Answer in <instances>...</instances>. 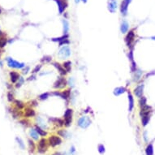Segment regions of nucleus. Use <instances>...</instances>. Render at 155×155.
<instances>
[{
  "label": "nucleus",
  "mask_w": 155,
  "mask_h": 155,
  "mask_svg": "<svg viewBox=\"0 0 155 155\" xmlns=\"http://www.w3.org/2000/svg\"><path fill=\"white\" fill-rule=\"evenodd\" d=\"M72 116H73V110L72 108H67L63 114L64 118V125L66 127H69L72 122Z\"/></svg>",
  "instance_id": "1"
},
{
  "label": "nucleus",
  "mask_w": 155,
  "mask_h": 155,
  "mask_svg": "<svg viewBox=\"0 0 155 155\" xmlns=\"http://www.w3.org/2000/svg\"><path fill=\"white\" fill-rule=\"evenodd\" d=\"M58 55L60 58V59H65L68 58L71 55V49L68 45H63L60 48L58 53Z\"/></svg>",
  "instance_id": "2"
},
{
  "label": "nucleus",
  "mask_w": 155,
  "mask_h": 155,
  "mask_svg": "<svg viewBox=\"0 0 155 155\" xmlns=\"http://www.w3.org/2000/svg\"><path fill=\"white\" fill-rule=\"evenodd\" d=\"M67 80L64 78V76H62L58 77V79L56 80L55 82H54L53 87H54V89H63L67 86Z\"/></svg>",
  "instance_id": "3"
},
{
  "label": "nucleus",
  "mask_w": 155,
  "mask_h": 155,
  "mask_svg": "<svg viewBox=\"0 0 155 155\" xmlns=\"http://www.w3.org/2000/svg\"><path fill=\"white\" fill-rule=\"evenodd\" d=\"M91 119L89 116H81V118H79L77 122V124L80 127L83 129H85L87 127H89V125L91 124Z\"/></svg>",
  "instance_id": "4"
},
{
  "label": "nucleus",
  "mask_w": 155,
  "mask_h": 155,
  "mask_svg": "<svg viewBox=\"0 0 155 155\" xmlns=\"http://www.w3.org/2000/svg\"><path fill=\"white\" fill-rule=\"evenodd\" d=\"M7 62H8V67H12V68H16V69H21L23 67H24L25 64L24 63H20L18 61H16L12 58L8 57L6 59Z\"/></svg>",
  "instance_id": "5"
},
{
  "label": "nucleus",
  "mask_w": 155,
  "mask_h": 155,
  "mask_svg": "<svg viewBox=\"0 0 155 155\" xmlns=\"http://www.w3.org/2000/svg\"><path fill=\"white\" fill-rule=\"evenodd\" d=\"M135 38H136V34H135L134 31L133 30L129 31L125 37V42L128 48H131V46L132 45V43L135 41Z\"/></svg>",
  "instance_id": "6"
},
{
  "label": "nucleus",
  "mask_w": 155,
  "mask_h": 155,
  "mask_svg": "<svg viewBox=\"0 0 155 155\" xmlns=\"http://www.w3.org/2000/svg\"><path fill=\"white\" fill-rule=\"evenodd\" d=\"M48 142H49V145H50V146L55 147V146H57V145H61L62 139L58 136H51L49 137Z\"/></svg>",
  "instance_id": "7"
},
{
  "label": "nucleus",
  "mask_w": 155,
  "mask_h": 155,
  "mask_svg": "<svg viewBox=\"0 0 155 155\" xmlns=\"http://www.w3.org/2000/svg\"><path fill=\"white\" fill-rule=\"evenodd\" d=\"M53 94L55 96L61 97L63 99L67 101L71 97V90L70 89H66V90L62 91V92H59V91H54V92L53 93Z\"/></svg>",
  "instance_id": "8"
},
{
  "label": "nucleus",
  "mask_w": 155,
  "mask_h": 155,
  "mask_svg": "<svg viewBox=\"0 0 155 155\" xmlns=\"http://www.w3.org/2000/svg\"><path fill=\"white\" fill-rule=\"evenodd\" d=\"M47 149V140L45 138H42L39 140L37 145V151L40 154H44Z\"/></svg>",
  "instance_id": "9"
},
{
  "label": "nucleus",
  "mask_w": 155,
  "mask_h": 155,
  "mask_svg": "<svg viewBox=\"0 0 155 155\" xmlns=\"http://www.w3.org/2000/svg\"><path fill=\"white\" fill-rule=\"evenodd\" d=\"M54 2H55L58 5L59 14H63V12H64L65 9H66L67 7V2L65 1V0H54Z\"/></svg>",
  "instance_id": "10"
},
{
  "label": "nucleus",
  "mask_w": 155,
  "mask_h": 155,
  "mask_svg": "<svg viewBox=\"0 0 155 155\" xmlns=\"http://www.w3.org/2000/svg\"><path fill=\"white\" fill-rule=\"evenodd\" d=\"M144 87H145V86H144V85H143V84H141V85H137V86H136V88L134 89V91H133V93H134L135 96H136V98H140L141 97H143Z\"/></svg>",
  "instance_id": "11"
},
{
  "label": "nucleus",
  "mask_w": 155,
  "mask_h": 155,
  "mask_svg": "<svg viewBox=\"0 0 155 155\" xmlns=\"http://www.w3.org/2000/svg\"><path fill=\"white\" fill-rule=\"evenodd\" d=\"M108 10L111 13H114L117 10V1L116 0H109Z\"/></svg>",
  "instance_id": "12"
},
{
  "label": "nucleus",
  "mask_w": 155,
  "mask_h": 155,
  "mask_svg": "<svg viewBox=\"0 0 155 155\" xmlns=\"http://www.w3.org/2000/svg\"><path fill=\"white\" fill-rule=\"evenodd\" d=\"M53 65H54V66L56 68H57V70L59 72V73H60L61 76H65L67 74V72L66 70H65V68L63 67V65H61L60 63H56V62H55V63H53Z\"/></svg>",
  "instance_id": "13"
},
{
  "label": "nucleus",
  "mask_w": 155,
  "mask_h": 155,
  "mask_svg": "<svg viewBox=\"0 0 155 155\" xmlns=\"http://www.w3.org/2000/svg\"><path fill=\"white\" fill-rule=\"evenodd\" d=\"M135 106V102H134V98H133L132 94L131 93H128V110L129 112L132 111L133 108Z\"/></svg>",
  "instance_id": "14"
},
{
  "label": "nucleus",
  "mask_w": 155,
  "mask_h": 155,
  "mask_svg": "<svg viewBox=\"0 0 155 155\" xmlns=\"http://www.w3.org/2000/svg\"><path fill=\"white\" fill-rule=\"evenodd\" d=\"M36 114V112L35 110H33V108H30V107H29V108H26L24 110V116L27 118H30V117H34Z\"/></svg>",
  "instance_id": "15"
},
{
  "label": "nucleus",
  "mask_w": 155,
  "mask_h": 155,
  "mask_svg": "<svg viewBox=\"0 0 155 155\" xmlns=\"http://www.w3.org/2000/svg\"><path fill=\"white\" fill-rule=\"evenodd\" d=\"M150 114H143V115H140V117H141V123L144 127H145L149 123V120H150Z\"/></svg>",
  "instance_id": "16"
},
{
  "label": "nucleus",
  "mask_w": 155,
  "mask_h": 155,
  "mask_svg": "<svg viewBox=\"0 0 155 155\" xmlns=\"http://www.w3.org/2000/svg\"><path fill=\"white\" fill-rule=\"evenodd\" d=\"M20 77V76L18 72H10V80H11V81H12V83H16Z\"/></svg>",
  "instance_id": "17"
},
{
  "label": "nucleus",
  "mask_w": 155,
  "mask_h": 155,
  "mask_svg": "<svg viewBox=\"0 0 155 155\" xmlns=\"http://www.w3.org/2000/svg\"><path fill=\"white\" fill-rule=\"evenodd\" d=\"M127 91V89H126L125 87H117V88H115L114 89V96H119L121 95V94H124V93Z\"/></svg>",
  "instance_id": "18"
},
{
  "label": "nucleus",
  "mask_w": 155,
  "mask_h": 155,
  "mask_svg": "<svg viewBox=\"0 0 155 155\" xmlns=\"http://www.w3.org/2000/svg\"><path fill=\"white\" fill-rule=\"evenodd\" d=\"M127 8H128V4L125 3V2H122L121 5H120V12H121L122 15L126 16L127 13Z\"/></svg>",
  "instance_id": "19"
},
{
  "label": "nucleus",
  "mask_w": 155,
  "mask_h": 155,
  "mask_svg": "<svg viewBox=\"0 0 155 155\" xmlns=\"http://www.w3.org/2000/svg\"><path fill=\"white\" fill-rule=\"evenodd\" d=\"M129 29V24L128 23L126 20H123V22L121 23V26H120V31L122 33H126L128 31Z\"/></svg>",
  "instance_id": "20"
},
{
  "label": "nucleus",
  "mask_w": 155,
  "mask_h": 155,
  "mask_svg": "<svg viewBox=\"0 0 155 155\" xmlns=\"http://www.w3.org/2000/svg\"><path fill=\"white\" fill-rule=\"evenodd\" d=\"M63 66L65 68V70L67 72V73L72 71V62L71 61H65L63 63Z\"/></svg>",
  "instance_id": "21"
},
{
  "label": "nucleus",
  "mask_w": 155,
  "mask_h": 155,
  "mask_svg": "<svg viewBox=\"0 0 155 155\" xmlns=\"http://www.w3.org/2000/svg\"><path fill=\"white\" fill-rule=\"evenodd\" d=\"M145 154L146 155H154V146L152 144L147 145L146 149H145Z\"/></svg>",
  "instance_id": "22"
},
{
  "label": "nucleus",
  "mask_w": 155,
  "mask_h": 155,
  "mask_svg": "<svg viewBox=\"0 0 155 155\" xmlns=\"http://www.w3.org/2000/svg\"><path fill=\"white\" fill-rule=\"evenodd\" d=\"M29 135L33 140H37L38 138H39V134H38L37 132L36 131V129H31L29 132Z\"/></svg>",
  "instance_id": "23"
},
{
  "label": "nucleus",
  "mask_w": 155,
  "mask_h": 155,
  "mask_svg": "<svg viewBox=\"0 0 155 155\" xmlns=\"http://www.w3.org/2000/svg\"><path fill=\"white\" fill-rule=\"evenodd\" d=\"M35 129H36V131H37V133L40 135V136H46V134H47L46 132H45V131L42 128V127H40V126L37 125V126H36V127H35Z\"/></svg>",
  "instance_id": "24"
},
{
  "label": "nucleus",
  "mask_w": 155,
  "mask_h": 155,
  "mask_svg": "<svg viewBox=\"0 0 155 155\" xmlns=\"http://www.w3.org/2000/svg\"><path fill=\"white\" fill-rule=\"evenodd\" d=\"M63 34H67L69 31V23L66 20H63Z\"/></svg>",
  "instance_id": "25"
},
{
  "label": "nucleus",
  "mask_w": 155,
  "mask_h": 155,
  "mask_svg": "<svg viewBox=\"0 0 155 155\" xmlns=\"http://www.w3.org/2000/svg\"><path fill=\"white\" fill-rule=\"evenodd\" d=\"M68 37H69V36H68V34H63L62 37H57V38H52L51 39V41H54V42H60L61 41H63V40H65V39H68Z\"/></svg>",
  "instance_id": "26"
},
{
  "label": "nucleus",
  "mask_w": 155,
  "mask_h": 155,
  "mask_svg": "<svg viewBox=\"0 0 155 155\" xmlns=\"http://www.w3.org/2000/svg\"><path fill=\"white\" fill-rule=\"evenodd\" d=\"M50 120H52L54 123H56L59 127H62V126L64 125V120L61 119V118H50Z\"/></svg>",
  "instance_id": "27"
},
{
  "label": "nucleus",
  "mask_w": 155,
  "mask_h": 155,
  "mask_svg": "<svg viewBox=\"0 0 155 155\" xmlns=\"http://www.w3.org/2000/svg\"><path fill=\"white\" fill-rule=\"evenodd\" d=\"M14 102H15V105H16V108L19 109V110L23 109L24 107V104L21 101H19V100H15Z\"/></svg>",
  "instance_id": "28"
},
{
  "label": "nucleus",
  "mask_w": 155,
  "mask_h": 155,
  "mask_svg": "<svg viewBox=\"0 0 155 155\" xmlns=\"http://www.w3.org/2000/svg\"><path fill=\"white\" fill-rule=\"evenodd\" d=\"M133 72L135 73V76H134V81H138V80L140 78V76H141V72H140V70H135L133 71Z\"/></svg>",
  "instance_id": "29"
},
{
  "label": "nucleus",
  "mask_w": 155,
  "mask_h": 155,
  "mask_svg": "<svg viewBox=\"0 0 155 155\" xmlns=\"http://www.w3.org/2000/svg\"><path fill=\"white\" fill-rule=\"evenodd\" d=\"M58 134L60 136H63V137H68V132H67V130H64V129H61L58 132Z\"/></svg>",
  "instance_id": "30"
},
{
  "label": "nucleus",
  "mask_w": 155,
  "mask_h": 155,
  "mask_svg": "<svg viewBox=\"0 0 155 155\" xmlns=\"http://www.w3.org/2000/svg\"><path fill=\"white\" fill-rule=\"evenodd\" d=\"M51 60H52V58L50 57V56L46 55V56H44V57L41 59V62L42 63H50V62H51Z\"/></svg>",
  "instance_id": "31"
},
{
  "label": "nucleus",
  "mask_w": 155,
  "mask_h": 155,
  "mask_svg": "<svg viewBox=\"0 0 155 155\" xmlns=\"http://www.w3.org/2000/svg\"><path fill=\"white\" fill-rule=\"evenodd\" d=\"M146 102H147L146 98H145L144 96L141 97V98H140V100H139V105H140V106L142 107V106H144L147 105V104H146Z\"/></svg>",
  "instance_id": "32"
},
{
  "label": "nucleus",
  "mask_w": 155,
  "mask_h": 155,
  "mask_svg": "<svg viewBox=\"0 0 155 155\" xmlns=\"http://www.w3.org/2000/svg\"><path fill=\"white\" fill-rule=\"evenodd\" d=\"M49 96H50L49 93H43L39 96V99L41 100V101H44V100H46L49 98Z\"/></svg>",
  "instance_id": "33"
},
{
  "label": "nucleus",
  "mask_w": 155,
  "mask_h": 155,
  "mask_svg": "<svg viewBox=\"0 0 155 155\" xmlns=\"http://www.w3.org/2000/svg\"><path fill=\"white\" fill-rule=\"evenodd\" d=\"M7 45V38L0 37V48H3Z\"/></svg>",
  "instance_id": "34"
},
{
  "label": "nucleus",
  "mask_w": 155,
  "mask_h": 155,
  "mask_svg": "<svg viewBox=\"0 0 155 155\" xmlns=\"http://www.w3.org/2000/svg\"><path fill=\"white\" fill-rule=\"evenodd\" d=\"M24 78L22 76H20V77L19 78V80L17 81V83H16V88H19V87H20L21 85L24 84Z\"/></svg>",
  "instance_id": "35"
},
{
  "label": "nucleus",
  "mask_w": 155,
  "mask_h": 155,
  "mask_svg": "<svg viewBox=\"0 0 155 155\" xmlns=\"http://www.w3.org/2000/svg\"><path fill=\"white\" fill-rule=\"evenodd\" d=\"M98 152H99L101 154H103L104 153H105V151H106V149H105V146H104L103 145H102V144H101V145H98Z\"/></svg>",
  "instance_id": "36"
},
{
  "label": "nucleus",
  "mask_w": 155,
  "mask_h": 155,
  "mask_svg": "<svg viewBox=\"0 0 155 155\" xmlns=\"http://www.w3.org/2000/svg\"><path fill=\"white\" fill-rule=\"evenodd\" d=\"M8 102H12L15 101V100H14V96H13V94H12V92L8 93Z\"/></svg>",
  "instance_id": "37"
},
{
  "label": "nucleus",
  "mask_w": 155,
  "mask_h": 155,
  "mask_svg": "<svg viewBox=\"0 0 155 155\" xmlns=\"http://www.w3.org/2000/svg\"><path fill=\"white\" fill-rule=\"evenodd\" d=\"M69 43H70L69 40L68 39H65V40H63V41H61L60 42H59V46H63V45H68Z\"/></svg>",
  "instance_id": "38"
},
{
  "label": "nucleus",
  "mask_w": 155,
  "mask_h": 155,
  "mask_svg": "<svg viewBox=\"0 0 155 155\" xmlns=\"http://www.w3.org/2000/svg\"><path fill=\"white\" fill-rule=\"evenodd\" d=\"M41 64H38L35 67H34V69L33 70V73H37L38 72H40V70H41Z\"/></svg>",
  "instance_id": "39"
},
{
  "label": "nucleus",
  "mask_w": 155,
  "mask_h": 155,
  "mask_svg": "<svg viewBox=\"0 0 155 155\" xmlns=\"http://www.w3.org/2000/svg\"><path fill=\"white\" fill-rule=\"evenodd\" d=\"M29 148L31 149V151H33L34 149H35V145H34L33 141L31 140H29Z\"/></svg>",
  "instance_id": "40"
},
{
  "label": "nucleus",
  "mask_w": 155,
  "mask_h": 155,
  "mask_svg": "<svg viewBox=\"0 0 155 155\" xmlns=\"http://www.w3.org/2000/svg\"><path fill=\"white\" fill-rule=\"evenodd\" d=\"M67 85H69L70 87H73L74 86V79L72 77H70L67 81Z\"/></svg>",
  "instance_id": "41"
},
{
  "label": "nucleus",
  "mask_w": 155,
  "mask_h": 155,
  "mask_svg": "<svg viewBox=\"0 0 155 155\" xmlns=\"http://www.w3.org/2000/svg\"><path fill=\"white\" fill-rule=\"evenodd\" d=\"M16 140H17V141H18V144H19V145H20V146L21 149H24V145L23 141H22V140H21L20 138H18V137H17V138H16Z\"/></svg>",
  "instance_id": "42"
},
{
  "label": "nucleus",
  "mask_w": 155,
  "mask_h": 155,
  "mask_svg": "<svg viewBox=\"0 0 155 155\" xmlns=\"http://www.w3.org/2000/svg\"><path fill=\"white\" fill-rule=\"evenodd\" d=\"M53 155H67V154H64V153H60V152H56V153H54Z\"/></svg>",
  "instance_id": "43"
},
{
  "label": "nucleus",
  "mask_w": 155,
  "mask_h": 155,
  "mask_svg": "<svg viewBox=\"0 0 155 155\" xmlns=\"http://www.w3.org/2000/svg\"><path fill=\"white\" fill-rule=\"evenodd\" d=\"M75 151H76V150H75V148H74V146H72V148H71L70 153H71V154H73L74 153H75Z\"/></svg>",
  "instance_id": "44"
},
{
  "label": "nucleus",
  "mask_w": 155,
  "mask_h": 155,
  "mask_svg": "<svg viewBox=\"0 0 155 155\" xmlns=\"http://www.w3.org/2000/svg\"><path fill=\"white\" fill-rule=\"evenodd\" d=\"M29 70V67H26V69H24V70L23 73L24 74H27V73H28V71Z\"/></svg>",
  "instance_id": "45"
},
{
  "label": "nucleus",
  "mask_w": 155,
  "mask_h": 155,
  "mask_svg": "<svg viewBox=\"0 0 155 155\" xmlns=\"http://www.w3.org/2000/svg\"><path fill=\"white\" fill-rule=\"evenodd\" d=\"M123 2H125L126 3H127V4H128L129 5V3H131V2H132V0H123Z\"/></svg>",
  "instance_id": "46"
},
{
  "label": "nucleus",
  "mask_w": 155,
  "mask_h": 155,
  "mask_svg": "<svg viewBox=\"0 0 155 155\" xmlns=\"http://www.w3.org/2000/svg\"><path fill=\"white\" fill-rule=\"evenodd\" d=\"M82 2H83L84 3H87V1H88V0H81Z\"/></svg>",
  "instance_id": "47"
},
{
  "label": "nucleus",
  "mask_w": 155,
  "mask_h": 155,
  "mask_svg": "<svg viewBox=\"0 0 155 155\" xmlns=\"http://www.w3.org/2000/svg\"><path fill=\"white\" fill-rule=\"evenodd\" d=\"M80 1H81V0H75V2H76V3H79Z\"/></svg>",
  "instance_id": "48"
},
{
  "label": "nucleus",
  "mask_w": 155,
  "mask_h": 155,
  "mask_svg": "<svg viewBox=\"0 0 155 155\" xmlns=\"http://www.w3.org/2000/svg\"><path fill=\"white\" fill-rule=\"evenodd\" d=\"M1 35H3V33H2V32L0 31V36H1Z\"/></svg>",
  "instance_id": "49"
},
{
  "label": "nucleus",
  "mask_w": 155,
  "mask_h": 155,
  "mask_svg": "<svg viewBox=\"0 0 155 155\" xmlns=\"http://www.w3.org/2000/svg\"><path fill=\"white\" fill-rule=\"evenodd\" d=\"M152 39H153V40H155V37H152Z\"/></svg>",
  "instance_id": "50"
},
{
  "label": "nucleus",
  "mask_w": 155,
  "mask_h": 155,
  "mask_svg": "<svg viewBox=\"0 0 155 155\" xmlns=\"http://www.w3.org/2000/svg\"><path fill=\"white\" fill-rule=\"evenodd\" d=\"M1 12H2V11H1V9H0V14H1Z\"/></svg>",
  "instance_id": "51"
}]
</instances>
